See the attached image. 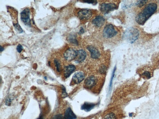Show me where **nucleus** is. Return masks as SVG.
Returning <instances> with one entry per match:
<instances>
[{
  "label": "nucleus",
  "instance_id": "nucleus-1",
  "mask_svg": "<svg viewBox=\"0 0 159 119\" xmlns=\"http://www.w3.org/2000/svg\"><path fill=\"white\" fill-rule=\"evenodd\" d=\"M157 8V4L154 3H151L147 5L136 16V23L140 25H144L156 12Z\"/></svg>",
  "mask_w": 159,
  "mask_h": 119
},
{
  "label": "nucleus",
  "instance_id": "nucleus-2",
  "mask_svg": "<svg viewBox=\"0 0 159 119\" xmlns=\"http://www.w3.org/2000/svg\"><path fill=\"white\" fill-rule=\"evenodd\" d=\"M140 35V31L138 29L131 27L128 28L125 31L124 37L126 41L133 44L138 39Z\"/></svg>",
  "mask_w": 159,
  "mask_h": 119
},
{
  "label": "nucleus",
  "instance_id": "nucleus-3",
  "mask_svg": "<svg viewBox=\"0 0 159 119\" xmlns=\"http://www.w3.org/2000/svg\"><path fill=\"white\" fill-rule=\"evenodd\" d=\"M118 33L117 31L112 25L108 24L105 27L103 32L104 37L107 39H110L115 37Z\"/></svg>",
  "mask_w": 159,
  "mask_h": 119
},
{
  "label": "nucleus",
  "instance_id": "nucleus-4",
  "mask_svg": "<svg viewBox=\"0 0 159 119\" xmlns=\"http://www.w3.org/2000/svg\"><path fill=\"white\" fill-rule=\"evenodd\" d=\"M30 11L28 8H26L21 13V21L28 27H31V22L30 19Z\"/></svg>",
  "mask_w": 159,
  "mask_h": 119
},
{
  "label": "nucleus",
  "instance_id": "nucleus-5",
  "mask_svg": "<svg viewBox=\"0 0 159 119\" xmlns=\"http://www.w3.org/2000/svg\"><path fill=\"white\" fill-rule=\"evenodd\" d=\"M117 8V5L114 3H104L100 5V10L103 13L107 14Z\"/></svg>",
  "mask_w": 159,
  "mask_h": 119
},
{
  "label": "nucleus",
  "instance_id": "nucleus-6",
  "mask_svg": "<svg viewBox=\"0 0 159 119\" xmlns=\"http://www.w3.org/2000/svg\"><path fill=\"white\" fill-rule=\"evenodd\" d=\"M77 56V51L72 48L67 50L64 54L65 59L69 62L76 59Z\"/></svg>",
  "mask_w": 159,
  "mask_h": 119
},
{
  "label": "nucleus",
  "instance_id": "nucleus-7",
  "mask_svg": "<svg viewBox=\"0 0 159 119\" xmlns=\"http://www.w3.org/2000/svg\"><path fill=\"white\" fill-rule=\"evenodd\" d=\"M97 82V78L94 76H91L86 79L85 80L84 86L86 89H90L95 86Z\"/></svg>",
  "mask_w": 159,
  "mask_h": 119
},
{
  "label": "nucleus",
  "instance_id": "nucleus-8",
  "mask_svg": "<svg viewBox=\"0 0 159 119\" xmlns=\"http://www.w3.org/2000/svg\"><path fill=\"white\" fill-rule=\"evenodd\" d=\"M92 14V13L91 10L84 9L80 11L78 13V16L81 20H87L91 18Z\"/></svg>",
  "mask_w": 159,
  "mask_h": 119
},
{
  "label": "nucleus",
  "instance_id": "nucleus-9",
  "mask_svg": "<svg viewBox=\"0 0 159 119\" xmlns=\"http://www.w3.org/2000/svg\"><path fill=\"white\" fill-rule=\"evenodd\" d=\"M138 72L141 77L145 79H149L152 77V72L149 67H144L139 70Z\"/></svg>",
  "mask_w": 159,
  "mask_h": 119
},
{
  "label": "nucleus",
  "instance_id": "nucleus-10",
  "mask_svg": "<svg viewBox=\"0 0 159 119\" xmlns=\"http://www.w3.org/2000/svg\"><path fill=\"white\" fill-rule=\"evenodd\" d=\"M85 77V74L83 72H77L73 75L72 80L75 84H78L84 80Z\"/></svg>",
  "mask_w": 159,
  "mask_h": 119
},
{
  "label": "nucleus",
  "instance_id": "nucleus-11",
  "mask_svg": "<svg viewBox=\"0 0 159 119\" xmlns=\"http://www.w3.org/2000/svg\"><path fill=\"white\" fill-rule=\"evenodd\" d=\"M76 69L74 65L69 64L65 67L64 68V74L65 78L69 77Z\"/></svg>",
  "mask_w": 159,
  "mask_h": 119
},
{
  "label": "nucleus",
  "instance_id": "nucleus-12",
  "mask_svg": "<svg viewBox=\"0 0 159 119\" xmlns=\"http://www.w3.org/2000/svg\"><path fill=\"white\" fill-rule=\"evenodd\" d=\"M87 49L91 53V57L93 59H98L100 56V53L98 50L92 46H89Z\"/></svg>",
  "mask_w": 159,
  "mask_h": 119
},
{
  "label": "nucleus",
  "instance_id": "nucleus-13",
  "mask_svg": "<svg viewBox=\"0 0 159 119\" xmlns=\"http://www.w3.org/2000/svg\"><path fill=\"white\" fill-rule=\"evenodd\" d=\"M105 22V19L102 16H98L96 17L92 21V23L97 27H102Z\"/></svg>",
  "mask_w": 159,
  "mask_h": 119
},
{
  "label": "nucleus",
  "instance_id": "nucleus-14",
  "mask_svg": "<svg viewBox=\"0 0 159 119\" xmlns=\"http://www.w3.org/2000/svg\"><path fill=\"white\" fill-rule=\"evenodd\" d=\"M86 56V53L84 50L81 49L77 51V56L76 58L75 62L77 63L82 62L85 60Z\"/></svg>",
  "mask_w": 159,
  "mask_h": 119
},
{
  "label": "nucleus",
  "instance_id": "nucleus-15",
  "mask_svg": "<svg viewBox=\"0 0 159 119\" xmlns=\"http://www.w3.org/2000/svg\"><path fill=\"white\" fill-rule=\"evenodd\" d=\"M77 116L72 110L71 108L69 107L65 112L63 119H75Z\"/></svg>",
  "mask_w": 159,
  "mask_h": 119
},
{
  "label": "nucleus",
  "instance_id": "nucleus-16",
  "mask_svg": "<svg viewBox=\"0 0 159 119\" xmlns=\"http://www.w3.org/2000/svg\"><path fill=\"white\" fill-rule=\"evenodd\" d=\"M96 105V104L85 102L82 106L81 109L86 112H89L93 109Z\"/></svg>",
  "mask_w": 159,
  "mask_h": 119
},
{
  "label": "nucleus",
  "instance_id": "nucleus-17",
  "mask_svg": "<svg viewBox=\"0 0 159 119\" xmlns=\"http://www.w3.org/2000/svg\"><path fill=\"white\" fill-rule=\"evenodd\" d=\"M13 26L15 28V30L19 33H22L23 32L22 28H21L20 25L18 23L15 24H13Z\"/></svg>",
  "mask_w": 159,
  "mask_h": 119
},
{
  "label": "nucleus",
  "instance_id": "nucleus-18",
  "mask_svg": "<svg viewBox=\"0 0 159 119\" xmlns=\"http://www.w3.org/2000/svg\"><path fill=\"white\" fill-rule=\"evenodd\" d=\"M54 63H55L56 70L58 72H60L61 70V65L59 61L57 59L54 60Z\"/></svg>",
  "mask_w": 159,
  "mask_h": 119
},
{
  "label": "nucleus",
  "instance_id": "nucleus-19",
  "mask_svg": "<svg viewBox=\"0 0 159 119\" xmlns=\"http://www.w3.org/2000/svg\"><path fill=\"white\" fill-rule=\"evenodd\" d=\"M148 2L147 1H139L136 3V5L141 8L146 5Z\"/></svg>",
  "mask_w": 159,
  "mask_h": 119
},
{
  "label": "nucleus",
  "instance_id": "nucleus-20",
  "mask_svg": "<svg viewBox=\"0 0 159 119\" xmlns=\"http://www.w3.org/2000/svg\"><path fill=\"white\" fill-rule=\"evenodd\" d=\"M103 119H116V118L114 114L110 113L106 115Z\"/></svg>",
  "mask_w": 159,
  "mask_h": 119
},
{
  "label": "nucleus",
  "instance_id": "nucleus-21",
  "mask_svg": "<svg viewBox=\"0 0 159 119\" xmlns=\"http://www.w3.org/2000/svg\"><path fill=\"white\" fill-rule=\"evenodd\" d=\"M116 67H114V70H113V73H112V76H111V79H110V88L111 87V86H112V84L113 79L114 78V74H115V72L116 71Z\"/></svg>",
  "mask_w": 159,
  "mask_h": 119
},
{
  "label": "nucleus",
  "instance_id": "nucleus-22",
  "mask_svg": "<svg viewBox=\"0 0 159 119\" xmlns=\"http://www.w3.org/2000/svg\"><path fill=\"white\" fill-rule=\"evenodd\" d=\"M12 101V99L10 96H9L6 100L5 104L6 106H10L11 104Z\"/></svg>",
  "mask_w": 159,
  "mask_h": 119
},
{
  "label": "nucleus",
  "instance_id": "nucleus-23",
  "mask_svg": "<svg viewBox=\"0 0 159 119\" xmlns=\"http://www.w3.org/2000/svg\"><path fill=\"white\" fill-rule=\"evenodd\" d=\"M62 96L63 98H66L67 96V94L65 88L63 86H62Z\"/></svg>",
  "mask_w": 159,
  "mask_h": 119
},
{
  "label": "nucleus",
  "instance_id": "nucleus-24",
  "mask_svg": "<svg viewBox=\"0 0 159 119\" xmlns=\"http://www.w3.org/2000/svg\"><path fill=\"white\" fill-rule=\"evenodd\" d=\"M52 119H63V118L62 114H59L55 115Z\"/></svg>",
  "mask_w": 159,
  "mask_h": 119
},
{
  "label": "nucleus",
  "instance_id": "nucleus-25",
  "mask_svg": "<svg viewBox=\"0 0 159 119\" xmlns=\"http://www.w3.org/2000/svg\"><path fill=\"white\" fill-rule=\"evenodd\" d=\"M23 49V47L21 45H19L17 47V50L18 52L21 53Z\"/></svg>",
  "mask_w": 159,
  "mask_h": 119
},
{
  "label": "nucleus",
  "instance_id": "nucleus-26",
  "mask_svg": "<svg viewBox=\"0 0 159 119\" xmlns=\"http://www.w3.org/2000/svg\"><path fill=\"white\" fill-rule=\"evenodd\" d=\"M69 41L70 42L73 43V44L75 45H77V42L75 38H71V37L69 39Z\"/></svg>",
  "mask_w": 159,
  "mask_h": 119
},
{
  "label": "nucleus",
  "instance_id": "nucleus-27",
  "mask_svg": "<svg viewBox=\"0 0 159 119\" xmlns=\"http://www.w3.org/2000/svg\"><path fill=\"white\" fill-rule=\"evenodd\" d=\"M83 2L88 3H92V4H96L97 3V2L96 1H83Z\"/></svg>",
  "mask_w": 159,
  "mask_h": 119
},
{
  "label": "nucleus",
  "instance_id": "nucleus-28",
  "mask_svg": "<svg viewBox=\"0 0 159 119\" xmlns=\"http://www.w3.org/2000/svg\"><path fill=\"white\" fill-rule=\"evenodd\" d=\"M85 32L84 30V28L82 27L80 31H79V33L80 34H82L84 33Z\"/></svg>",
  "mask_w": 159,
  "mask_h": 119
},
{
  "label": "nucleus",
  "instance_id": "nucleus-29",
  "mask_svg": "<svg viewBox=\"0 0 159 119\" xmlns=\"http://www.w3.org/2000/svg\"><path fill=\"white\" fill-rule=\"evenodd\" d=\"M37 119H44V118H43L42 115H41V114Z\"/></svg>",
  "mask_w": 159,
  "mask_h": 119
},
{
  "label": "nucleus",
  "instance_id": "nucleus-30",
  "mask_svg": "<svg viewBox=\"0 0 159 119\" xmlns=\"http://www.w3.org/2000/svg\"><path fill=\"white\" fill-rule=\"evenodd\" d=\"M1 50V52L3 51V50H4V49H3V48L2 46H1V50Z\"/></svg>",
  "mask_w": 159,
  "mask_h": 119
},
{
  "label": "nucleus",
  "instance_id": "nucleus-31",
  "mask_svg": "<svg viewBox=\"0 0 159 119\" xmlns=\"http://www.w3.org/2000/svg\"><path fill=\"white\" fill-rule=\"evenodd\" d=\"M129 116L130 117H132V113L130 114Z\"/></svg>",
  "mask_w": 159,
  "mask_h": 119
}]
</instances>
